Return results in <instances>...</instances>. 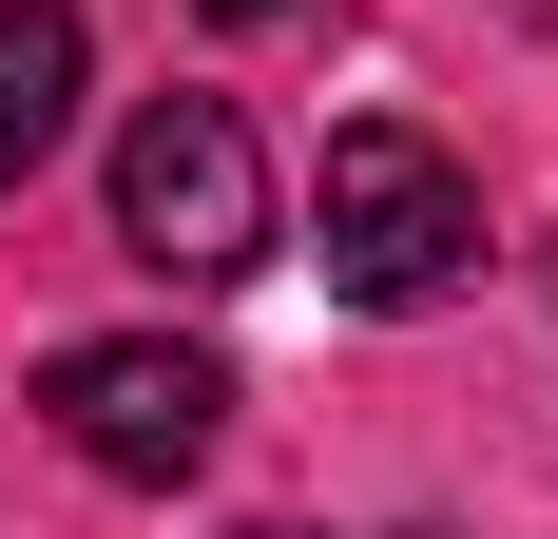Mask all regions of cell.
Wrapping results in <instances>:
<instances>
[{
    "mask_svg": "<svg viewBox=\"0 0 558 539\" xmlns=\"http://www.w3.org/2000/svg\"><path fill=\"white\" fill-rule=\"evenodd\" d=\"M116 231H135L173 289L270 270V155H251V116L231 97H155L135 135H116Z\"/></svg>",
    "mask_w": 558,
    "mask_h": 539,
    "instance_id": "1",
    "label": "cell"
},
{
    "mask_svg": "<svg viewBox=\"0 0 558 539\" xmlns=\"http://www.w3.org/2000/svg\"><path fill=\"white\" fill-rule=\"evenodd\" d=\"M462 270H482V193H462L404 116L328 135V289L347 309H444Z\"/></svg>",
    "mask_w": 558,
    "mask_h": 539,
    "instance_id": "2",
    "label": "cell"
},
{
    "mask_svg": "<svg viewBox=\"0 0 558 539\" xmlns=\"http://www.w3.org/2000/svg\"><path fill=\"white\" fill-rule=\"evenodd\" d=\"M39 424L97 463V482H193L231 424V385L193 367V347H155V327H97V347H58L39 367Z\"/></svg>",
    "mask_w": 558,
    "mask_h": 539,
    "instance_id": "3",
    "label": "cell"
},
{
    "mask_svg": "<svg viewBox=\"0 0 558 539\" xmlns=\"http://www.w3.org/2000/svg\"><path fill=\"white\" fill-rule=\"evenodd\" d=\"M77 135V0H0V193Z\"/></svg>",
    "mask_w": 558,
    "mask_h": 539,
    "instance_id": "4",
    "label": "cell"
},
{
    "mask_svg": "<svg viewBox=\"0 0 558 539\" xmlns=\"http://www.w3.org/2000/svg\"><path fill=\"white\" fill-rule=\"evenodd\" d=\"M193 20H231V39H251V20H289V0H193Z\"/></svg>",
    "mask_w": 558,
    "mask_h": 539,
    "instance_id": "5",
    "label": "cell"
},
{
    "mask_svg": "<svg viewBox=\"0 0 558 539\" xmlns=\"http://www.w3.org/2000/svg\"><path fill=\"white\" fill-rule=\"evenodd\" d=\"M251 539H289V520H251Z\"/></svg>",
    "mask_w": 558,
    "mask_h": 539,
    "instance_id": "6",
    "label": "cell"
}]
</instances>
